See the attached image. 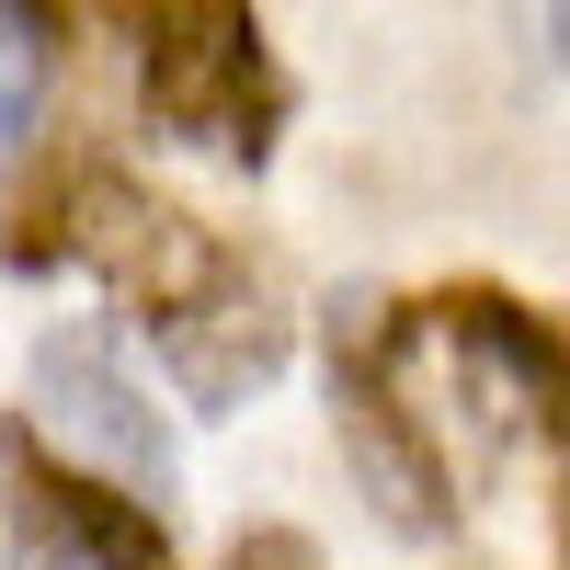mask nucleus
Wrapping results in <instances>:
<instances>
[{
    "instance_id": "6",
    "label": "nucleus",
    "mask_w": 570,
    "mask_h": 570,
    "mask_svg": "<svg viewBox=\"0 0 570 570\" xmlns=\"http://www.w3.org/2000/svg\"><path fill=\"white\" fill-rule=\"evenodd\" d=\"M46 104V46H35V12H0V149L35 126Z\"/></svg>"
},
{
    "instance_id": "5",
    "label": "nucleus",
    "mask_w": 570,
    "mask_h": 570,
    "mask_svg": "<svg viewBox=\"0 0 570 570\" xmlns=\"http://www.w3.org/2000/svg\"><path fill=\"white\" fill-rule=\"evenodd\" d=\"M160 365H171L206 411H228V400H252L263 376L285 365V308L263 297L252 274H228L217 297H195L183 320H160Z\"/></svg>"
},
{
    "instance_id": "2",
    "label": "nucleus",
    "mask_w": 570,
    "mask_h": 570,
    "mask_svg": "<svg viewBox=\"0 0 570 570\" xmlns=\"http://www.w3.org/2000/svg\"><path fill=\"white\" fill-rule=\"evenodd\" d=\"M46 252L91 263V274H104L149 331L183 320L195 297H217V285L240 274V263H228L183 206H160L149 183H126V171H80V183H58V240H46Z\"/></svg>"
},
{
    "instance_id": "8",
    "label": "nucleus",
    "mask_w": 570,
    "mask_h": 570,
    "mask_svg": "<svg viewBox=\"0 0 570 570\" xmlns=\"http://www.w3.org/2000/svg\"><path fill=\"white\" fill-rule=\"evenodd\" d=\"M559 548H570V400H559Z\"/></svg>"
},
{
    "instance_id": "9",
    "label": "nucleus",
    "mask_w": 570,
    "mask_h": 570,
    "mask_svg": "<svg viewBox=\"0 0 570 570\" xmlns=\"http://www.w3.org/2000/svg\"><path fill=\"white\" fill-rule=\"evenodd\" d=\"M548 46H559V69H570V12H548Z\"/></svg>"
},
{
    "instance_id": "7",
    "label": "nucleus",
    "mask_w": 570,
    "mask_h": 570,
    "mask_svg": "<svg viewBox=\"0 0 570 570\" xmlns=\"http://www.w3.org/2000/svg\"><path fill=\"white\" fill-rule=\"evenodd\" d=\"M217 570H320V548H308L297 525H263V537H240V548H228Z\"/></svg>"
},
{
    "instance_id": "1",
    "label": "nucleus",
    "mask_w": 570,
    "mask_h": 570,
    "mask_svg": "<svg viewBox=\"0 0 570 570\" xmlns=\"http://www.w3.org/2000/svg\"><path fill=\"white\" fill-rule=\"evenodd\" d=\"M137 35H149V115L171 137H206V149H228V160L274 149L285 80H274L263 23L240 12V0H171V12H149Z\"/></svg>"
},
{
    "instance_id": "3",
    "label": "nucleus",
    "mask_w": 570,
    "mask_h": 570,
    "mask_svg": "<svg viewBox=\"0 0 570 570\" xmlns=\"http://www.w3.org/2000/svg\"><path fill=\"white\" fill-rule=\"evenodd\" d=\"M0 480H12L23 537H35L46 559H69V570H171V525H160V513L126 502L115 480L58 468L35 422H12V434H0Z\"/></svg>"
},
{
    "instance_id": "4",
    "label": "nucleus",
    "mask_w": 570,
    "mask_h": 570,
    "mask_svg": "<svg viewBox=\"0 0 570 570\" xmlns=\"http://www.w3.org/2000/svg\"><path fill=\"white\" fill-rule=\"evenodd\" d=\"M35 422H46V434H69L80 456H104L115 480H137V491L171 480L160 411L137 400V376L115 365V343H104L91 320H69V331H46V343H35Z\"/></svg>"
}]
</instances>
